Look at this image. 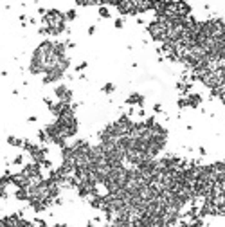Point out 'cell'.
<instances>
[{"label":"cell","instance_id":"1","mask_svg":"<svg viewBox=\"0 0 225 227\" xmlns=\"http://www.w3.org/2000/svg\"><path fill=\"white\" fill-rule=\"evenodd\" d=\"M42 34H51V36H59L61 33H65L67 27V20L63 13L59 9H47L45 15L42 16Z\"/></svg>","mask_w":225,"mask_h":227},{"label":"cell","instance_id":"2","mask_svg":"<svg viewBox=\"0 0 225 227\" xmlns=\"http://www.w3.org/2000/svg\"><path fill=\"white\" fill-rule=\"evenodd\" d=\"M146 31H148V34L151 36L153 42L162 44V42L167 40V22L164 18H157V20L150 22L148 27H146Z\"/></svg>","mask_w":225,"mask_h":227},{"label":"cell","instance_id":"3","mask_svg":"<svg viewBox=\"0 0 225 227\" xmlns=\"http://www.w3.org/2000/svg\"><path fill=\"white\" fill-rule=\"evenodd\" d=\"M54 97H56L59 103H72L74 92L67 87V85H58V87L54 88Z\"/></svg>","mask_w":225,"mask_h":227},{"label":"cell","instance_id":"4","mask_svg":"<svg viewBox=\"0 0 225 227\" xmlns=\"http://www.w3.org/2000/svg\"><path fill=\"white\" fill-rule=\"evenodd\" d=\"M133 8L137 15H142L146 11H153V0H133Z\"/></svg>","mask_w":225,"mask_h":227},{"label":"cell","instance_id":"5","mask_svg":"<svg viewBox=\"0 0 225 227\" xmlns=\"http://www.w3.org/2000/svg\"><path fill=\"white\" fill-rule=\"evenodd\" d=\"M184 97H186V103H187V108H200V105L203 103V97L200 94H196V92H189Z\"/></svg>","mask_w":225,"mask_h":227},{"label":"cell","instance_id":"6","mask_svg":"<svg viewBox=\"0 0 225 227\" xmlns=\"http://www.w3.org/2000/svg\"><path fill=\"white\" fill-rule=\"evenodd\" d=\"M126 105H130V106H133V105L142 106V105H144V95L139 94V92H133V94H130L126 97Z\"/></svg>","mask_w":225,"mask_h":227},{"label":"cell","instance_id":"7","mask_svg":"<svg viewBox=\"0 0 225 227\" xmlns=\"http://www.w3.org/2000/svg\"><path fill=\"white\" fill-rule=\"evenodd\" d=\"M15 198L16 200H20V202H27V198H29V195H27V188H16Z\"/></svg>","mask_w":225,"mask_h":227},{"label":"cell","instance_id":"8","mask_svg":"<svg viewBox=\"0 0 225 227\" xmlns=\"http://www.w3.org/2000/svg\"><path fill=\"white\" fill-rule=\"evenodd\" d=\"M22 142H23V139L16 137V135H9L8 137V144L13 148H22Z\"/></svg>","mask_w":225,"mask_h":227},{"label":"cell","instance_id":"9","mask_svg":"<svg viewBox=\"0 0 225 227\" xmlns=\"http://www.w3.org/2000/svg\"><path fill=\"white\" fill-rule=\"evenodd\" d=\"M63 16H65L67 22H74V20H76V16H78V13H76V9H69L67 13H63Z\"/></svg>","mask_w":225,"mask_h":227},{"label":"cell","instance_id":"10","mask_svg":"<svg viewBox=\"0 0 225 227\" xmlns=\"http://www.w3.org/2000/svg\"><path fill=\"white\" fill-rule=\"evenodd\" d=\"M38 141L42 142V144H47L49 142V137H47V133L43 130H38Z\"/></svg>","mask_w":225,"mask_h":227},{"label":"cell","instance_id":"11","mask_svg":"<svg viewBox=\"0 0 225 227\" xmlns=\"http://www.w3.org/2000/svg\"><path fill=\"white\" fill-rule=\"evenodd\" d=\"M99 16L103 18H110V9L106 6H99Z\"/></svg>","mask_w":225,"mask_h":227},{"label":"cell","instance_id":"12","mask_svg":"<svg viewBox=\"0 0 225 227\" xmlns=\"http://www.w3.org/2000/svg\"><path fill=\"white\" fill-rule=\"evenodd\" d=\"M16 227H34V224L31 222V220H25V218H20V222H18V225Z\"/></svg>","mask_w":225,"mask_h":227},{"label":"cell","instance_id":"13","mask_svg":"<svg viewBox=\"0 0 225 227\" xmlns=\"http://www.w3.org/2000/svg\"><path fill=\"white\" fill-rule=\"evenodd\" d=\"M114 90H115V87H114V83H106V85L103 87V92H105V94H112Z\"/></svg>","mask_w":225,"mask_h":227},{"label":"cell","instance_id":"14","mask_svg":"<svg viewBox=\"0 0 225 227\" xmlns=\"http://www.w3.org/2000/svg\"><path fill=\"white\" fill-rule=\"evenodd\" d=\"M176 106H178V108H180V110L187 108V103H186V97H184V95H182L180 99H178V101H176Z\"/></svg>","mask_w":225,"mask_h":227},{"label":"cell","instance_id":"15","mask_svg":"<svg viewBox=\"0 0 225 227\" xmlns=\"http://www.w3.org/2000/svg\"><path fill=\"white\" fill-rule=\"evenodd\" d=\"M13 164H15V166H22L23 164V155H16L15 159H13Z\"/></svg>","mask_w":225,"mask_h":227},{"label":"cell","instance_id":"16","mask_svg":"<svg viewBox=\"0 0 225 227\" xmlns=\"http://www.w3.org/2000/svg\"><path fill=\"white\" fill-rule=\"evenodd\" d=\"M87 67H88V63H87V61H81L79 65H76V72H81V70H85Z\"/></svg>","mask_w":225,"mask_h":227},{"label":"cell","instance_id":"17","mask_svg":"<svg viewBox=\"0 0 225 227\" xmlns=\"http://www.w3.org/2000/svg\"><path fill=\"white\" fill-rule=\"evenodd\" d=\"M114 25H115V29H121V27L124 25V20L123 18H117L115 22H114Z\"/></svg>","mask_w":225,"mask_h":227},{"label":"cell","instance_id":"18","mask_svg":"<svg viewBox=\"0 0 225 227\" xmlns=\"http://www.w3.org/2000/svg\"><path fill=\"white\" fill-rule=\"evenodd\" d=\"M153 112H155V114H162V105H159V103L153 105Z\"/></svg>","mask_w":225,"mask_h":227},{"label":"cell","instance_id":"19","mask_svg":"<svg viewBox=\"0 0 225 227\" xmlns=\"http://www.w3.org/2000/svg\"><path fill=\"white\" fill-rule=\"evenodd\" d=\"M4 197H6V188L0 186V198H4Z\"/></svg>","mask_w":225,"mask_h":227},{"label":"cell","instance_id":"20","mask_svg":"<svg viewBox=\"0 0 225 227\" xmlns=\"http://www.w3.org/2000/svg\"><path fill=\"white\" fill-rule=\"evenodd\" d=\"M137 114H139V117H144V116H146L144 108H141V110H139V112H137Z\"/></svg>","mask_w":225,"mask_h":227},{"label":"cell","instance_id":"21","mask_svg":"<svg viewBox=\"0 0 225 227\" xmlns=\"http://www.w3.org/2000/svg\"><path fill=\"white\" fill-rule=\"evenodd\" d=\"M95 33V27L94 25H90V27H88V34H94Z\"/></svg>","mask_w":225,"mask_h":227},{"label":"cell","instance_id":"22","mask_svg":"<svg viewBox=\"0 0 225 227\" xmlns=\"http://www.w3.org/2000/svg\"><path fill=\"white\" fill-rule=\"evenodd\" d=\"M0 227H8V225H6V222H4V218L0 220Z\"/></svg>","mask_w":225,"mask_h":227},{"label":"cell","instance_id":"23","mask_svg":"<svg viewBox=\"0 0 225 227\" xmlns=\"http://www.w3.org/2000/svg\"><path fill=\"white\" fill-rule=\"evenodd\" d=\"M54 227H69V225H65V224H58V225H54Z\"/></svg>","mask_w":225,"mask_h":227},{"label":"cell","instance_id":"24","mask_svg":"<svg viewBox=\"0 0 225 227\" xmlns=\"http://www.w3.org/2000/svg\"><path fill=\"white\" fill-rule=\"evenodd\" d=\"M87 227H95V225L92 224V222H88V224H87Z\"/></svg>","mask_w":225,"mask_h":227}]
</instances>
